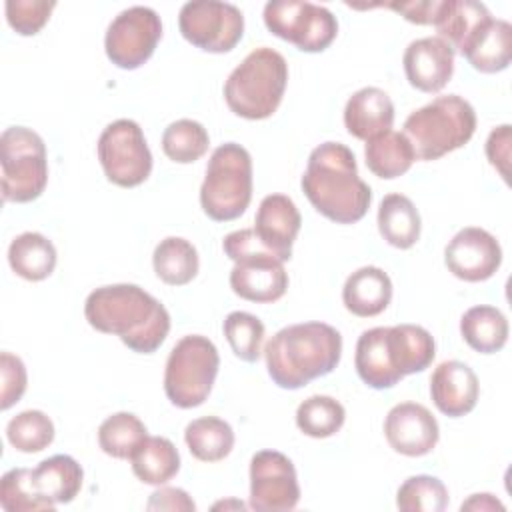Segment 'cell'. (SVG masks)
<instances>
[{"mask_svg":"<svg viewBox=\"0 0 512 512\" xmlns=\"http://www.w3.org/2000/svg\"><path fill=\"white\" fill-rule=\"evenodd\" d=\"M152 266L164 284L184 286L196 278L200 260L192 242L180 236H168L154 248Z\"/></svg>","mask_w":512,"mask_h":512,"instance_id":"cell-31","label":"cell"},{"mask_svg":"<svg viewBox=\"0 0 512 512\" xmlns=\"http://www.w3.org/2000/svg\"><path fill=\"white\" fill-rule=\"evenodd\" d=\"M342 356L340 332L324 322H302L278 330L264 348L272 382L284 390H298L330 374Z\"/></svg>","mask_w":512,"mask_h":512,"instance_id":"cell-4","label":"cell"},{"mask_svg":"<svg viewBox=\"0 0 512 512\" xmlns=\"http://www.w3.org/2000/svg\"><path fill=\"white\" fill-rule=\"evenodd\" d=\"M88 324L118 336L138 354L156 352L170 332V314L164 304L136 284H110L92 290L84 304Z\"/></svg>","mask_w":512,"mask_h":512,"instance_id":"cell-1","label":"cell"},{"mask_svg":"<svg viewBox=\"0 0 512 512\" xmlns=\"http://www.w3.org/2000/svg\"><path fill=\"white\" fill-rule=\"evenodd\" d=\"M32 480L42 498L52 504H68L78 496L84 472L72 456L54 454L32 470Z\"/></svg>","mask_w":512,"mask_h":512,"instance_id":"cell-25","label":"cell"},{"mask_svg":"<svg viewBox=\"0 0 512 512\" xmlns=\"http://www.w3.org/2000/svg\"><path fill=\"white\" fill-rule=\"evenodd\" d=\"M476 130V112L458 94L438 96L404 120V136L418 160H438L462 148Z\"/></svg>","mask_w":512,"mask_h":512,"instance_id":"cell-6","label":"cell"},{"mask_svg":"<svg viewBox=\"0 0 512 512\" xmlns=\"http://www.w3.org/2000/svg\"><path fill=\"white\" fill-rule=\"evenodd\" d=\"M364 158H366L368 170L374 176L392 180L406 174L412 168L416 154L412 150V144L402 132L386 130L366 140Z\"/></svg>","mask_w":512,"mask_h":512,"instance_id":"cell-28","label":"cell"},{"mask_svg":"<svg viewBox=\"0 0 512 512\" xmlns=\"http://www.w3.org/2000/svg\"><path fill=\"white\" fill-rule=\"evenodd\" d=\"M146 508L148 510H172V512L184 510V512H192V510H196V504L192 502L188 492H184L182 488L164 486V488L150 494V500H148Z\"/></svg>","mask_w":512,"mask_h":512,"instance_id":"cell-44","label":"cell"},{"mask_svg":"<svg viewBox=\"0 0 512 512\" xmlns=\"http://www.w3.org/2000/svg\"><path fill=\"white\" fill-rule=\"evenodd\" d=\"M2 166V200L32 202L48 182L46 144L34 130L26 126H10L0 136Z\"/></svg>","mask_w":512,"mask_h":512,"instance_id":"cell-10","label":"cell"},{"mask_svg":"<svg viewBox=\"0 0 512 512\" xmlns=\"http://www.w3.org/2000/svg\"><path fill=\"white\" fill-rule=\"evenodd\" d=\"M378 230L380 236L394 248H412L422 230L420 214L414 202L404 194H388L378 206Z\"/></svg>","mask_w":512,"mask_h":512,"instance_id":"cell-26","label":"cell"},{"mask_svg":"<svg viewBox=\"0 0 512 512\" xmlns=\"http://www.w3.org/2000/svg\"><path fill=\"white\" fill-rule=\"evenodd\" d=\"M210 146V136L206 128L190 118H180L162 134V150L164 154L178 164H190L200 160Z\"/></svg>","mask_w":512,"mask_h":512,"instance_id":"cell-35","label":"cell"},{"mask_svg":"<svg viewBox=\"0 0 512 512\" xmlns=\"http://www.w3.org/2000/svg\"><path fill=\"white\" fill-rule=\"evenodd\" d=\"M224 336L232 352L244 362H256L262 352L264 342V324L258 316L250 312H230L222 324Z\"/></svg>","mask_w":512,"mask_h":512,"instance_id":"cell-39","label":"cell"},{"mask_svg":"<svg viewBox=\"0 0 512 512\" xmlns=\"http://www.w3.org/2000/svg\"><path fill=\"white\" fill-rule=\"evenodd\" d=\"M480 394L478 376L460 360L438 364L430 376V396L434 406L448 418H460L474 410Z\"/></svg>","mask_w":512,"mask_h":512,"instance_id":"cell-19","label":"cell"},{"mask_svg":"<svg viewBox=\"0 0 512 512\" xmlns=\"http://www.w3.org/2000/svg\"><path fill=\"white\" fill-rule=\"evenodd\" d=\"M252 200V158L250 152L226 142L218 146L206 166L200 186V206L216 222H228L242 216Z\"/></svg>","mask_w":512,"mask_h":512,"instance_id":"cell-8","label":"cell"},{"mask_svg":"<svg viewBox=\"0 0 512 512\" xmlns=\"http://www.w3.org/2000/svg\"><path fill=\"white\" fill-rule=\"evenodd\" d=\"M0 376H2L0 408L8 410L26 392V384H28L26 366L18 356H14L10 352H2L0 354Z\"/></svg>","mask_w":512,"mask_h":512,"instance_id":"cell-41","label":"cell"},{"mask_svg":"<svg viewBox=\"0 0 512 512\" xmlns=\"http://www.w3.org/2000/svg\"><path fill=\"white\" fill-rule=\"evenodd\" d=\"M98 160L106 178L120 188H134L148 180L152 154L142 128L128 118L110 122L98 138Z\"/></svg>","mask_w":512,"mask_h":512,"instance_id":"cell-12","label":"cell"},{"mask_svg":"<svg viewBox=\"0 0 512 512\" xmlns=\"http://www.w3.org/2000/svg\"><path fill=\"white\" fill-rule=\"evenodd\" d=\"M8 442L24 454H36L54 440V424L42 410H24L6 426Z\"/></svg>","mask_w":512,"mask_h":512,"instance_id":"cell-37","label":"cell"},{"mask_svg":"<svg viewBox=\"0 0 512 512\" xmlns=\"http://www.w3.org/2000/svg\"><path fill=\"white\" fill-rule=\"evenodd\" d=\"M222 248L234 262L230 288L236 296L248 302L270 304L286 294L288 272L284 262L260 242L254 228L230 232Z\"/></svg>","mask_w":512,"mask_h":512,"instance_id":"cell-7","label":"cell"},{"mask_svg":"<svg viewBox=\"0 0 512 512\" xmlns=\"http://www.w3.org/2000/svg\"><path fill=\"white\" fill-rule=\"evenodd\" d=\"M0 506L6 512L54 510L56 504L42 498L34 486L30 468H12L0 480Z\"/></svg>","mask_w":512,"mask_h":512,"instance_id":"cell-38","label":"cell"},{"mask_svg":"<svg viewBox=\"0 0 512 512\" xmlns=\"http://www.w3.org/2000/svg\"><path fill=\"white\" fill-rule=\"evenodd\" d=\"M146 436L148 430L144 422L132 412H116L98 428V444L102 452L118 460H130Z\"/></svg>","mask_w":512,"mask_h":512,"instance_id":"cell-33","label":"cell"},{"mask_svg":"<svg viewBox=\"0 0 512 512\" xmlns=\"http://www.w3.org/2000/svg\"><path fill=\"white\" fill-rule=\"evenodd\" d=\"M434 356L436 344L426 328L416 324L376 326L360 334L354 366L364 384L384 390L408 374L426 370Z\"/></svg>","mask_w":512,"mask_h":512,"instance_id":"cell-3","label":"cell"},{"mask_svg":"<svg viewBox=\"0 0 512 512\" xmlns=\"http://www.w3.org/2000/svg\"><path fill=\"white\" fill-rule=\"evenodd\" d=\"M300 226L302 218L292 198L284 194H268L262 198L254 220V232L260 242L282 262L292 258V244L300 232Z\"/></svg>","mask_w":512,"mask_h":512,"instance_id":"cell-20","label":"cell"},{"mask_svg":"<svg viewBox=\"0 0 512 512\" xmlns=\"http://www.w3.org/2000/svg\"><path fill=\"white\" fill-rule=\"evenodd\" d=\"M394 104L390 96L376 88L366 86L354 92L344 108V126L350 136L370 140L392 128Z\"/></svg>","mask_w":512,"mask_h":512,"instance_id":"cell-21","label":"cell"},{"mask_svg":"<svg viewBox=\"0 0 512 512\" xmlns=\"http://www.w3.org/2000/svg\"><path fill=\"white\" fill-rule=\"evenodd\" d=\"M460 510H462V512H464V510L492 512V510H504V504H502L496 496H492V494H488V492H482V494H472L466 502H462Z\"/></svg>","mask_w":512,"mask_h":512,"instance_id":"cell-45","label":"cell"},{"mask_svg":"<svg viewBox=\"0 0 512 512\" xmlns=\"http://www.w3.org/2000/svg\"><path fill=\"white\" fill-rule=\"evenodd\" d=\"M184 442L196 460L220 462L234 448V430L222 418L202 416L186 426Z\"/></svg>","mask_w":512,"mask_h":512,"instance_id":"cell-32","label":"cell"},{"mask_svg":"<svg viewBox=\"0 0 512 512\" xmlns=\"http://www.w3.org/2000/svg\"><path fill=\"white\" fill-rule=\"evenodd\" d=\"M396 506L402 512H442L448 506V490L436 476H410L396 492Z\"/></svg>","mask_w":512,"mask_h":512,"instance_id":"cell-36","label":"cell"},{"mask_svg":"<svg viewBox=\"0 0 512 512\" xmlns=\"http://www.w3.org/2000/svg\"><path fill=\"white\" fill-rule=\"evenodd\" d=\"M346 420L344 406L324 394H314L300 402L296 410V426L310 438H328L334 436Z\"/></svg>","mask_w":512,"mask_h":512,"instance_id":"cell-34","label":"cell"},{"mask_svg":"<svg viewBox=\"0 0 512 512\" xmlns=\"http://www.w3.org/2000/svg\"><path fill=\"white\" fill-rule=\"evenodd\" d=\"M300 500L292 460L278 450H260L250 460V508L256 512H286Z\"/></svg>","mask_w":512,"mask_h":512,"instance_id":"cell-15","label":"cell"},{"mask_svg":"<svg viewBox=\"0 0 512 512\" xmlns=\"http://www.w3.org/2000/svg\"><path fill=\"white\" fill-rule=\"evenodd\" d=\"M178 28L192 46L224 54L236 48L244 34V16L240 8L218 0L186 2L178 14Z\"/></svg>","mask_w":512,"mask_h":512,"instance_id":"cell-13","label":"cell"},{"mask_svg":"<svg viewBox=\"0 0 512 512\" xmlns=\"http://www.w3.org/2000/svg\"><path fill=\"white\" fill-rule=\"evenodd\" d=\"M286 82V58L278 50L262 46L252 50L230 72L224 84V100L236 116L264 120L278 110Z\"/></svg>","mask_w":512,"mask_h":512,"instance_id":"cell-5","label":"cell"},{"mask_svg":"<svg viewBox=\"0 0 512 512\" xmlns=\"http://www.w3.org/2000/svg\"><path fill=\"white\" fill-rule=\"evenodd\" d=\"M6 20L10 28L20 36L38 34L48 22L56 2L46 0H8L6 2Z\"/></svg>","mask_w":512,"mask_h":512,"instance_id":"cell-40","label":"cell"},{"mask_svg":"<svg viewBox=\"0 0 512 512\" xmlns=\"http://www.w3.org/2000/svg\"><path fill=\"white\" fill-rule=\"evenodd\" d=\"M492 18L482 2L472 0H442L434 28L438 38L448 42L452 50L462 52L472 36Z\"/></svg>","mask_w":512,"mask_h":512,"instance_id":"cell-24","label":"cell"},{"mask_svg":"<svg viewBox=\"0 0 512 512\" xmlns=\"http://www.w3.org/2000/svg\"><path fill=\"white\" fill-rule=\"evenodd\" d=\"M442 0H410V2H388V4H380L386 6L394 12H398L400 16H404V20L412 22V24H432L436 22V14L440 8Z\"/></svg>","mask_w":512,"mask_h":512,"instance_id":"cell-43","label":"cell"},{"mask_svg":"<svg viewBox=\"0 0 512 512\" xmlns=\"http://www.w3.org/2000/svg\"><path fill=\"white\" fill-rule=\"evenodd\" d=\"M392 300L390 276L378 266H362L352 272L342 288V302L348 312L360 318L378 316Z\"/></svg>","mask_w":512,"mask_h":512,"instance_id":"cell-22","label":"cell"},{"mask_svg":"<svg viewBox=\"0 0 512 512\" xmlns=\"http://www.w3.org/2000/svg\"><path fill=\"white\" fill-rule=\"evenodd\" d=\"M454 50L438 36L418 38L404 50V74L420 92H440L454 74Z\"/></svg>","mask_w":512,"mask_h":512,"instance_id":"cell-18","label":"cell"},{"mask_svg":"<svg viewBox=\"0 0 512 512\" xmlns=\"http://www.w3.org/2000/svg\"><path fill=\"white\" fill-rule=\"evenodd\" d=\"M160 38V16L148 6H130L110 22L104 36V50L114 66L136 70L154 54Z\"/></svg>","mask_w":512,"mask_h":512,"instance_id":"cell-14","label":"cell"},{"mask_svg":"<svg viewBox=\"0 0 512 512\" xmlns=\"http://www.w3.org/2000/svg\"><path fill=\"white\" fill-rule=\"evenodd\" d=\"M220 356L212 340L200 334L184 336L170 350L164 370L166 398L178 408H196L210 396Z\"/></svg>","mask_w":512,"mask_h":512,"instance_id":"cell-9","label":"cell"},{"mask_svg":"<svg viewBox=\"0 0 512 512\" xmlns=\"http://www.w3.org/2000/svg\"><path fill=\"white\" fill-rule=\"evenodd\" d=\"M510 142H512V132L508 124L494 128L486 140V158L506 182L510 176Z\"/></svg>","mask_w":512,"mask_h":512,"instance_id":"cell-42","label":"cell"},{"mask_svg":"<svg viewBox=\"0 0 512 512\" xmlns=\"http://www.w3.org/2000/svg\"><path fill=\"white\" fill-rule=\"evenodd\" d=\"M468 64L484 74L508 68L512 58V26L506 20L490 18L460 52Z\"/></svg>","mask_w":512,"mask_h":512,"instance_id":"cell-23","label":"cell"},{"mask_svg":"<svg viewBox=\"0 0 512 512\" xmlns=\"http://www.w3.org/2000/svg\"><path fill=\"white\" fill-rule=\"evenodd\" d=\"M384 436L394 452L418 458L430 454L436 448L440 428L426 406L416 402H402L390 408L384 420Z\"/></svg>","mask_w":512,"mask_h":512,"instance_id":"cell-17","label":"cell"},{"mask_svg":"<svg viewBox=\"0 0 512 512\" xmlns=\"http://www.w3.org/2000/svg\"><path fill=\"white\" fill-rule=\"evenodd\" d=\"M444 262L456 278L464 282H484L500 268L502 248L488 230L468 226L456 232L448 242Z\"/></svg>","mask_w":512,"mask_h":512,"instance_id":"cell-16","label":"cell"},{"mask_svg":"<svg viewBox=\"0 0 512 512\" xmlns=\"http://www.w3.org/2000/svg\"><path fill=\"white\" fill-rule=\"evenodd\" d=\"M8 264L20 278L40 282L56 268V248L40 232H22L8 246Z\"/></svg>","mask_w":512,"mask_h":512,"instance_id":"cell-27","label":"cell"},{"mask_svg":"<svg viewBox=\"0 0 512 512\" xmlns=\"http://www.w3.org/2000/svg\"><path fill=\"white\" fill-rule=\"evenodd\" d=\"M264 24L274 36L302 52H322L338 34L336 16L328 8L304 0L266 2Z\"/></svg>","mask_w":512,"mask_h":512,"instance_id":"cell-11","label":"cell"},{"mask_svg":"<svg viewBox=\"0 0 512 512\" xmlns=\"http://www.w3.org/2000/svg\"><path fill=\"white\" fill-rule=\"evenodd\" d=\"M310 204L336 224L362 220L372 202L370 186L358 176L356 156L342 142L316 146L300 180Z\"/></svg>","mask_w":512,"mask_h":512,"instance_id":"cell-2","label":"cell"},{"mask_svg":"<svg viewBox=\"0 0 512 512\" xmlns=\"http://www.w3.org/2000/svg\"><path fill=\"white\" fill-rule=\"evenodd\" d=\"M460 334L472 350L494 354L502 350L508 340V320L494 306H472L460 318Z\"/></svg>","mask_w":512,"mask_h":512,"instance_id":"cell-29","label":"cell"},{"mask_svg":"<svg viewBox=\"0 0 512 512\" xmlns=\"http://www.w3.org/2000/svg\"><path fill=\"white\" fill-rule=\"evenodd\" d=\"M134 476L150 486H160L172 480L180 470V454L164 436H146L130 458Z\"/></svg>","mask_w":512,"mask_h":512,"instance_id":"cell-30","label":"cell"}]
</instances>
